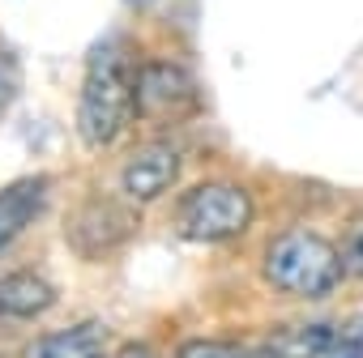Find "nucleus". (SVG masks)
<instances>
[{"mask_svg":"<svg viewBox=\"0 0 363 358\" xmlns=\"http://www.w3.org/2000/svg\"><path fill=\"white\" fill-rule=\"evenodd\" d=\"M261 277L282 299L325 303V299H333L342 290L346 260H342V248L325 231L291 222L278 235H269V243L261 252Z\"/></svg>","mask_w":363,"mask_h":358,"instance_id":"nucleus-1","label":"nucleus"},{"mask_svg":"<svg viewBox=\"0 0 363 358\" xmlns=\"http://www.w3.org/2000/svg\"><path fill=\"white\" fill-rule=\"evenodd\" d=\"M133 120H137V64L128 60L124 43L116 39L94 43L77 94V137L90 149H107L128 132Z\"/></svg>","mask_w":363,"mask_h":358,"instance_id":"nucleus-2","label":"nucleus"},{"mask_svg":"<svg viewBox=\"0 0 363 358\" xmlns=\"http://www.w3.org/2000/svg\"><path fill=\"white\" fill-rule=\"evenodd\" d=\"M257 222V197L240 179L210 175L175 201V231L189 243H235Z\"/></svg>","mask_w":363,"mask_h":358,"instance_id":"nucleus-3","label":"nucleus"},{"mask_svg":"<svg viewBox=\"0 0 363 358\" xmlns=\"http://www.w3.org/2000/svg\"><path fill=\"white\" fill-rule=\"evenodd\" d=\"M137 115L150 124H184L201 115V86L179 60H145L137 64Z\"/></svg>","mask_w":363,"mask_h":358,"instance_id":"nucleus-4","label":"nucleus"},{"mask_svg":"<svg viewBox=\"0 0 363 358\" xmlns=\"http://www.w3.org/2000/svg\"><path fill=\"white\" fill-rule=\"evenodd\" d=\"M137 235V214L128 205H120L116 197H86L73 205V214L65 218V239L77 256H111L116 248H124Z\"/></svg>","mask_w":363,"mask_h":358,"instance_id":"nucleus-5","label":"nucleus"},{"mask_svg":"<svg viewBox=\"0 0 363 358\" xmlns=\"http://www.w3.org/2000/svg\"><path fill=\"white\" fill-rule=\"evenodd\" d=\"M179 166H184V154L175 149V141L167 137H154L145 141L120 171V192L137 205H150L158 197H167L175 188V179H179Z\"/></svg>","mask_w":363,"mask_h":358,"instance_id":"nucleus-6","label":"nucleus"},{"mask_svg":"<svg viewBox=\"0 0 363 358\" xmlns=\"http://www.w3.org/2000/svg\"><path fill=\"white\" fill-rule=\"evenodd\" d=\"M48 205V179L43 175H26L18 184L0 188V252H5Z\"/></svg>","mask_w":363,"mask_h":358,"instance_id":"nucleus-7","label":"nucleus"},{"mask_svg":"<svg viewBox=\"0 0 363 358\" xmlns=\"http://www.w3.org/2000/svg\"><path fill=\"white\" fill-rule=\"evenodd\" d=\"M107 345V324L103 320H82L56 333H43L26 345V358H99Z\"/></svg>","mask_w":363,"mask_h":358,"instance_id":"nucleus-8","label":"nucleus"},{"mask_svg":"<svg viewBox=\"0 0 363 358\" xmlns=\"http://www.w3.org/2000/svg\"><path fill=\"white\" fill-rule=\"evenodd\" d=\"M52 303H56V286L35 269H18L9 277H0V316L5 320H35Z\"/></svg>","mask_w":363,"mask_h":358,"instance_id":"nucleus-9","label":"nucleus"},{"mask_svg":"<svg viewBox=\"0 0 363 358\" xmlns=\"http://www.w3.org/2000/svg\"><path fill=\"white\" fill-rule=\"evenodd\" d=\"M337 337H342L337 324H329V320H303V324H282V328H274L261 345H265L269 354H278V358H320Z\"/></svg>","mask_w":363,"mask_h":358,"instance_id":"nucleus-10","label":"nucleus"},{"mask_svg":"<svg viewBox=\"0 0 363 358\" xmlns=\"http://www.w3.org/2000/svg\"><path fill=\"white\" fill-rule=\"evenodd\" d=\"M175 358H252V345L240 341H214V337H193V341H179Z\"/></svg>","mask_w":363,"mask_h":358,"instance_id":"nucleus-11","label":"nucleus"},{"mask_svg":"<svg viewBox=\"0 0 363 358\" xmlns=\"http://www.w3.org/2000/svg\"><path fill=\"white\" fill-rule=\"evenodd\" d=\"M18 90H22V60L9 47H0V115L13 107Z\"/></svg>","mask_w":363,"mask_h":358,"instance_id":"nucleus-12","label":"nucleus"},{"mask_svg":"<svg viewBox=\"0 0 363 358\" xmlns=\"http://www.w3.org/2000/svg\"><path fill=\"white\" fill-rule=\"evenodd\" d=\"M337 248H342V260H346V277L363 282V218H354L346 226V235L337 239Z\"/></svg>","mask_w":363,"mask_h":358,"instance_id":"nucleus-13","label":"nucleus"},{"mask_svg":"<svg viewBox=\"0 0 363 358\" xmlns=\"http://www.w3.org/2000/svg\"><path fill=\"white\" fill-rule=\"evenodd\" d=\"M116 358H158L150 345H141V341H128V345H120V354Z\"/></svg>","mask_w":363,"mask_h":358,"instance_id":"nucleus-14","label":"nucleus"},{"mask_svg":"<svg viewBox=\"0 0 363 358\" xmlns=\"http://www.w3.org/2000/svg\"><path fill=\"white\" fill-rule=\"evenodd\" d=\"M128 5H137V9H141V5H150V0H128Z\"/></svg>","mask_w":363,"mask_h":358,"instance_id":"nucleus-15","label":"nucleus"},{"mask_svg":"<svg viewBox=\"0 0 363 358\" xmlns=\"http://www.w3.org/2000/svg\"><path fill=\"white\" fill-rule=\"evenodd\" d=\"M99 358H107V354H99Z\"/></svg>","mask_w":363,"mask_h":358,"instance_id":"nucleus-16","label":"nucleus"}]
</instances>
